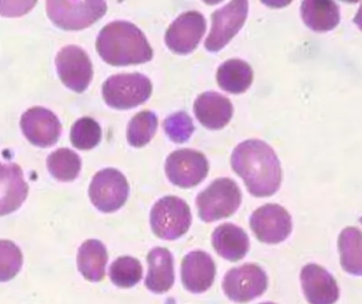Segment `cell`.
<instances>
[{"mask_svg":"<svg viewBox=\"0 0 362 304\" xmlns=\"http://www.w3.org/2000/svg\"><path fill=\"white\" fill-rule=\"evenodd\" d=\"M231 165L253 197H272L280 189V160L272 146L262 140H246L238 144L232 153Z\"/></svg>","mask_w":362,"mask_h":304,"instance_id":"cell-1","label":"cell"},{"mask_svg":"<svg viewBox=\"0 0 362 304\" xmlns=\"http://www.w3.org/2000/svg\"><path fill=\"white\" fill-rule=\"evenodd\" d=\"M95 47L103 61L112 66L148 63L154 54L144 32L129 21L106 25L98 36Z\"/></svg>","mask_w":362,"mask_h":304,"instance_id":"cell-2","label":"cell"},{"mask_svg":"<svg viewBox=\"0 0 362 304\" xmlns=\"http://www.w3.org/2000/svg\"><path fill=\"white\" fill-rule=\"evenodd\" d=\"M242 192L230 178H218L196 197L198 214L206 223L229 218L240 208Z\"/></svg>","mask_w":362,"mask_h":304,"instance_id":"cell-3","label":"cell"},{"mask_svg":"<svg viewBox=\"0 0 362 304\" xmlns=\"http://www.w3.org/2000/svg\"><path fill=\"white\" fill-rule=\"evenodd\" d=\"M103 99L110 107L129 110L150 99L153 85L148 76L141 74H123L110 76L102 87Z\"/></svg>","mask_w":362,"mask_h":304,"instance_id":"cell-4","label":"cell"},{"mask_svg":"<svg viewBox=\"0 0 362 304\" xmlns=\"http://www.w3.org/2000/svg\"><path fill=\"white\" fill-rule=\"evenodd\" d=\"M192 224L189 205L177 197L159 199L151 211V227L159 239L173 241L187 233Z\"/></svg>","mask_w":362,"mask_h":304,"instance_id":"cell-5","label":"cell"},{"mask_svg":"<svg viewBox=\"0 0 362 304\" xmlns=\"http://www.w3.org/2000/svg\"><path fill=\"white\" fill-rule=\"evenodd\" d=\"M47 14L54 25L64 30L90 27L105 15V1H47Z\"/></svg>","mask_w":362,"mask_h":304,"instance_id":"cell-6","label":"cell"},{"mask_svg":"<svg viewBox=\"0 0 362 304\" xmlns=\"http://www.w3.org/2000/svg\"><path fill=\"white\" fill-rule=\"evenodd\" d=\"M129 193L127 178L120 171L112 168L98 172L89 187L91 203L104 214L120 209L127 203Z\"/></svg>","mask_w":362,"mask_h":304,"instance_id":"cell-7","label":"cell"},{"mask_svg":"<svg viewBox=\"0 0 362 304\" xmlns=\"http://www.w3.org/2000/svg\"><path fill=\"white\" fill-rule=\"evenodd\" d=\"M267 276L257 264L234 267L226 274L223 281L226 296L238 303H249L261 296L267 290Z\"/></svg>","mask_w":362,"mask_h":304,"instance_id":"cell-8","label":"cell"},{"mask_svg":"<svg viewBox=\"0 0 362 304\" xmlns=\"http://www.w3.org/2000/svg\"><path fill=\"white\" fill-rule=\"evenodd\" d=\"M248 15V2L231 1L212 13V28L204 47L210 52H218L238 33Z\"/></svg>","mask_w":362,"mask_h":304,"instance_id":"cell-9","label":"cell"},{"mask_svg":"<svg viewBox=\"0 0 362 304\" xmlns=\"http://www.w3.org/2000/svg\"><path fill=\"white\" fill-rule=\"evenodd\" d=\"M209 173V163L202 153L182 148L169 155L165 161V174L172 184L183 189L193 188Z\"/></svg>","mask_w":362,"mask_h":304,"instance_id":"cell-10","label":"cell"},{"mask_svg":"<svg viewBox=\"0 0 362 304\" xmlns=\"http://www.w3.org/2000/svg\"><path fill=\"white\" fill-rule=\"evenodd\" d=\"M57 74L62 82L76 93H84L93 76V64L87 53L80 47H64L57 59Z\"/></svg>","mask_w":362,"mask_h":304,"instance_id":"cell-11","label":"cell"},{"mask_svg":"<svg viewBox=\"0 0 362 304\" xmlns=\"http://www.w3.org/2000/svg\"><path fill=\"white\" fill-rule=\"evenodd\" d=\"M250 227L259 241L278 244L289 237L293 230V223L291 214L285 208L268 204L251 214Z\"/></svg>","mask_w":362,"mask_h":304,"instance_id":"cell-12","label":"cell"},{"mask_svg":"<svg viewBox=\"0 0 362 304\" xmlns=\"http://www.w3.org/2000/svg\"><path fill=\"white\" fill-rule=\"evenodd\" d=\"M206 32V19L197 11L183 13L173 21L165 33V44L177 54L195 50Z\"/></svg>","mask_w":362,"mask_h":304,"instance_id":"cell-13","label":"cell"},{"mask_svg":"<svg viewBox=\"0 0 362 304\" xmlns=\"http://www.w3.org/2000/svg\"><path fill=\"white\" fill-rule=\"evenodd\" d=\"M21 131L34 146L48 148L54 146L62 133L59 118L47 108H30L21 116Z\"/></svg>","mask_w":362,"mask_h":304,"instance_id":"cell-14","label":"cell"},{"mask_svg":"<svg viewBox=\"0 0 362 304\" xmlns=\"http://www.w3.org/2000/svg\"><path fill=\"white\" fill-rule=\"evenodd\" d=\"M216 267L212 257L202 250L189 252L181 263V281L193 294L206 292L212 286Z\"/></svg>","mask_w":362,"mask_h":304,"instance_id":"cell-15","label":"cell"},{"mask_svg":"<svg viewBox=\"0 0 362 304\" xmlns=\"http://www.w3.org/2000/svg\"><path fill=\"white\" fill-rule=\"evenodd\" d=\"M301 283L310 304H334L339 298V288L333 276L317 264L302 269Z\"/></svg>","mask_w":362,"mask_h":304,"instance_id":"cell-16","label":"cell"},{"mask_svg":"<svg viewBox=\"0 0 362 304\" xmlns=\"http://www.w3.org/2000/svg\"><path fill=\"white\" fill-rule=\"evenodd\" d=\"M29 192L23 170L16 163H0V216L21 208Z\"/></svg>","mask_w":362,"mask_h":304,"instance_id":"cell-17","label":"cell"},{"mask_svg":"<svg viewBox=\"0 0 362 304\" xmlns=\"http://www.w3.org/2000/svg\"><path fill=\"white\" fill-rule=\"evenodd\" d=\"M194 114L200 123L209 129H221L233 116V106L228 98L206 91L202 93L194 103Z\"/></svg>","mask_w":362,"mask_h":304,"instance_id":"cell-18","label":"cell"},{"mask_svg":"<svg viewBox=\"0 0 362 304\" xmlns=\"http://www.w3.org/2000/svg\"><path fill=\"white\" fill-rule=\"evenodd\" d=\"M146 260L148 263V273L146 279V288L155 294H163L171 290L175 281L174 261L171 252L168 248H153L148 252Z\"/></svg>","mask_w":362,"mask_h":304,"instance_id":"cell-19","label":"cell"},{"mask_svg":"<svg viewBox=\"0 0 362 304\" xmlns=\"http://www.w3.org/2000/svg\"><path fill=\"white\" fill-rule=\"evenodd\" d=\"M212 245L221 258L238 262L248 252L249 238L240 227L226 223L213 231Z\"/></svg>","mask_w":362,"mask_h":304,"instance_id":"cell-20","label":"cell"},{"mask_svg":"<svg viewBox=\"0 0 362 304\" xmlns=\"http://www.w3.org/2000/svg\"><path fill=\"white\" fill-rule=\"evenodd\" d=\"M78 269L85 279L100 282L105 277L108 261L105 245L98 240H87L81 245L78 252Z\"/></svg>","mask_w":362,"mask_h":304,"instance_id":"cell-21","label":"cell"},{"mask_svg":"<svg viewBox=\"0 0 362 304\" xmlns=\"http://www.w3.org/2000/svg\"><path fill=\"white\" fill-rule=\"evenodd\" d=\"M301 15L304 23L313 31H331L340 23L339 6L329 0L302 2Z\"/></svg>","mask_w":362,"mask_h":304,"instance_id":"cell-22","label":"cell"},{"mask_svg":"<svg viewBox=\"0 0 362 304\" xmlns=\"http://www.w3.org/2000/svg\"><path fill=\"white\" fill-rule=\"evenodd\" d=\"M216 78L223 90L238 95L245 93L252 84L253 70L247 62L229 59L219 66Z\"/></svg>","mask_w":362,"mask_h":304,"instance_id":"cell-23","label":"cell"},{"mask_svg":"<svg viewBox=\"0 0 362 304\" xmlns=\"http://www.w3.org/2000/svg\"><path fill=\"white\" fill-rule=\"evenodd\" d=\"M340 262L346 273L362 276V233L355 227H348L339 235Z\"/></svg>","mask_w":362,"mask_h":304,"instance_id":"cell-24","label":"cell"},{"mask_svg":"<svg viewBox=\"0 0 362 304\" xmlns=\"http://www.w3.org/2000/svg\"><path fill=\"white\" fill-rule=\"evenodd\" d=\"M47 167L55 180L72 182L80 174L82 161L80 156L69 148H59L47 158Z\"/></svg>","mask_w":362,"mask_h":304,"instance_id":"cell-25","label":"cell"},{"mask_svg":"<svg viewBox=\"0 0 362 304\" xmlns=\"http://www.w3.org/2000/svg\"><path fill=\"white\" fill-rule=\"evenodd\" d=\"M158 127V118L153 112H139L129 123L127 141L134 148H142L150 144Z\"/></svg>","mask_w":362,"mask_h":304,"instance_id":"cell-26","label":"cell"},{"mask_svg":"<svg viewBox=\"0 0 362 304\" xmlns=\"http://www.w3.org/2000/svg\"><path fill=\"white\" fill-rule=\"evenodd\" d=\"M144 276L141 263L132 257H120L110 269V277L115 286L121 288H131L139 283Z\"/></svg>","mask_w":362,"mask_h":304,"instance_id":"cell-27","label":"cell"},{"mask_svg":"<svg viewBox=\"0 0 362 304\" xmlns=\"http://www.w3.org/2000/svg\"><path fill=\"white\" fill-rule=\"evenodd\" d=\"M102 139V129L99 123L89 117L78 119L71 127L70 140L72 146L78 150L87 151L95 148Z\"/></svg>","mask_w":362,"mask_h":304,"instance_id":"cell-28","label":"cell"},{"mask_svg":"<svg viewBox=\"0 0 362 304\" xmlns=\"http://www.w3.org/2000/svg\"><path fill=\"white\" fill-rule=\"evenodd\" d=\"M23 267V252L16 244L0 240V282L16 277Z\"/></svg>","mask_w":362,"mask_h":304,"instance_id":"cell-29","label":"cell"},{"mask_svg":"<svg viewBox=\"0 0 362 304\" xmlns=\"http://www.w3.org/2000/svg\"><path fill=\"white\" fill-rule=\"evenodd\" d=\"M165 131L172 141L183 144L193 135L195 127L187 112H178L165 119Z\"/></svg>","mask_w":362,"mask_h":304,"instance_id":"cell-30","label":"cell"},{"mask_svg":"<svg viewBox=\"0 0 362 304\" xmlns=\"http://www.w3.org/2000/svg\"><path fill=\"white\" fill-rule=\"evenodd\" d=\"M355 23H356L357 27L362 31V4L361 8H359L358 12H357L356 16L353 19Z\"/></svg>","mask_w":362,"mask_h":304,"instance_id":"cell-31","label":"cell"},{"mask_svg":"<svg viewBox=\"0 0 362 304\" xmlns=\"http://www.w3.org/2000/svg\"><path fill=\"white\" fill-rule=\"evenodd\" d=\"M261 304H274V303H261Z\"/></svg>","mask_w":362,"mask_h":304,"instance_id":"cell-32","label":"cell"}]
</instances>
